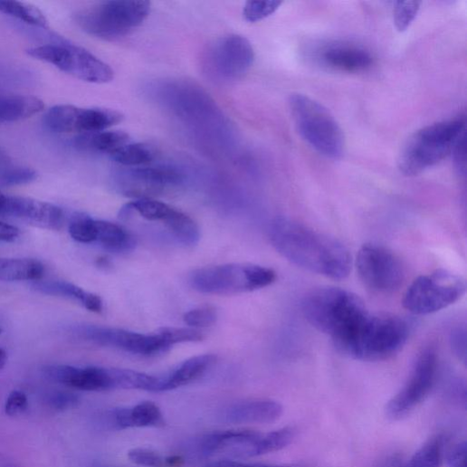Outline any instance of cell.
Returning a JSON list of instances; mask_svg holds the SVG:
<instances>
[{
    "label": "cell",
    "mask_w": 467,
    "mask_h": 467,
    "mask_svg": "<svg viewBox=\"0 0 467 467\" xmlns=\"http://www.w3.org/2000/svg\"><path fill=\"white\" fill-rule=\"evenodd\" d=\"M290 108L296 128L306 143L321 156L339 159L346 142L332 113L321 103L302 93H293Z\"/></svg>",
    "instance_id": "5"
},
{
    "label": "cell",
    "mask_w": 467,
    "mask_h": 467,
    "mask_svg": "<svg viewBox=\"0 0 467 467\" xmlns=\"http://www.w3.org/2000/svg\"><path fill=\"white\" fill-rule=\"evenodd\" d=\"M185 184L184 175L171 167H123L112 176L113 188L119 194L138 199H155Z\"/></svg>",
    "instance_id": "11"
},
{
    "label": "cell",
    "mask_w": 467,
    "mask_h": 467,
    "mask_svg": "<svg viewBox=\"0 0 467 467\" xmlns=\"http://www.w3.org/2000/svg\"><path fill=\"white\" fill-rule=\"evenodd\" d=\"M106 421L111 428L117 430L159 426L164 424L162 412L153 402H143L131 408L110 411Z\"/></svg>",
    "instance_id": "21"
},
{
    "label": "cell",
    "mask_w": 467,
    "mask_h": 467,
    "mask_svg": "<svg viewBox=\"0 0 467 467\" xmlns=\"http://www.w3.org/2000/svg\"><path fill=\"white\" fill-rule=\"evenodd\" d=\"M205 467H308L301 463L291 464H255L244 463L232 460H219L207 464Z\"/></svg>",
    "instance_id": "43"
},
{
    "label": "cell",
    "mask_w": 467,
    "mask_h": 467,
    "mask_svg": "<svg viewBox=\"0 0 467 467\" xmlns=\"http://www.w3.org/2000/svg\"><path fill=\"white\" fill-rule=\"evenodd\" d=\"M28 54L81 81L104 84L114 78L113 70L89 51L74 44H47L28 50Z\"/></svg>",
    "instance_id": "10"
},
{
    "label": "cell",
    "mask_w": 467,
    "mask_h": 467,
    "mask_svg": "<svg viewBox=\"0 0 467 467\" xmlns=\"http://www.w3.org/2000/svg\"><path fill=\"white\" fill-rule=\"evenodd\" d=\"M301 309L308 322L329 336L334 344L352 331L369 311L359 296L335 287L313 290L303 299Z\"/></svg>",
    "instance_id": "3"
},
{
    "label": "cell",
    "mask_w": 467,
    "mask_h": 467,
    "mask_svg": "<svg viewBox=\"0 0 467 467\" xmlns=\"http://www.w3.org/2000/svg\"><path fill=\"white\" fill-rule=\"evenodd\" d=\"M96 242L107 252L112 253H128L132 252L137 242L130 232L119 224L96 220Z\"/></svg>",
    "instance_id": "25"
},
{
    "label": "cell",
    "mask_w": 467,
    "mask_h": 467,
    "mask_svg": "<svg viewBox=\"0 0 467 467\" xmlns=\"http://www.w3.org/2000/svg\"><path fill=\"white\" fill-rule=\"evenodd\" d=\"M5 216H14L50 230L62 229L63 211L57 205L29 197L8 195Z\"/></svg>",
    "instance_id": "19"
},
{
    "label": "cell",
    "mask_w": 467,
    "mask_h": 467,
    "mask_svg": "<svg viewBox=\"0 0 467 467\" xmlns=\"http://www.w3.org/2000/svg\"><path fill=\"white\" fill-rule=\"evenodd\" d=\"M8 195L0 191V217L5 216Z\"/></svg>",
    "instance_id": "47"
},
{
    "label": "cell",
    "mask_w": 467,
    "mask_h": 467,
    "mask_svg": "<svg viewBox=\"0 0 467 467\" xmlns=\"http://www.w3.org/2000/svg\"><path fill=\"white\" fill-rule=\"evenodd\" d=\"M402 457L399 453H392L384 458L376 467H400Z\"/></svg>",
    "instance_id": "46"
},
{
    "label": "cell",
    "mask_w": 467,
    "mask_h": 467,
    "mask_svg": "<svg viewBox=\"0 0 467 467\" xmlns=\"http://www.w3.org/2000/svg\"><path fill=\"white\" fill-rule=\"evenodd\" d=\"M276 280V272L267 267L225 264L198 269L192 272L189 282L203 294L232 295L264 289Z\"/></svg>",
    "instance_id": "8"
},
{
    "label": "cell",
    "mask_w": 467,
    "mask_h": 467,
    "mask_svg": "<svg viewBox=\"0 0 467 467\" xmlns=\"http://www.w3.org/2000/svg\"><path fill=\"white\" fill-rule=\"evenodd\" d=\"M33 288L45 295L63 297L79 301L90 311L100 313L103 304L101 299L93 293L85 291L81 288L67 281H37Z\"/></svg>",
    "instance_id": "23"
},
{
    "label": "cell",
    "mask_w": 467,
    "mask_h": 467,
    "mask_svg": "<svg viewBox=\"0 0 467 467\" xmlns=\"http://www.w3.org/2000/svg\"><path fill=\"white\" fill-rule=\"evenodd\" d=\"M163 224L175 239L185 246H195L200 241V231L197 224L189 215L175 207Z\"/></svg>",
    "instance_id": "28"
},
{
    "label": "cell",
    "mask_w": 467,
    "mask_h": 467,
    "mask_svg": "<svg viewBox=\"0 0 467 467\" xmlns=\"http://www.w3.org/2000/svg\"><path fill=\"white\" fill-rule=\"evenodd\" d=\"M408 322L391 314L368 313L345 338L335 345L343 356L363 362L386 361L406 344Z\"/></svg>",
    "instance_id": "2"
},
{
    "label": "cell",
    "mask_w": 467,
    "mask_h": 467,
    "mask_svg": "<svg viewBox=\"0 0 467 467\" xmlns=\"http://www.w3.org/2000/svg\"><path fill=\"white\" fill-rule=\"evenodd\" d=\"M419 2H397L395 4L394 21L396 29L405 32L414 23L420 11Z\"/></svg>",
    "instance_id": "34"
},
{
    "label": "cell",
    "mask_w": 467,
    "mask_h": 467,
    "mask_svg": "<svg viewBox=\"0 0 467 467\" xmlns=\"http://www.w3.org/2000/svg\"><path fill=\"white\" fill-rule=\"evenodd\" d=\"M44 108L43 100L34 96H0V124L29 119L43 111Z\"/></svg>",
    "instance_id": "24"
},
{
    "label": "cell",
    "mask_w": 467,
    "mask_h": 467,
    "mask_svg": "<svg viewBox=\"0 0 467 467\" xmlns=\"http://www.w3.org/2000/svg\"><path fill=\"white\" fill-rule=\"evenodd\" d=\"M150 12L151 4L143 0H111L81 11L75 20L87 34L113 41L140 27Z\"/></svg>",
    "instance_id": "7"
},
{
    "label": "cell",
    "mask_w": 467,
    "mask_h": 467,
    "mask_svg": "<svg viewBox=\"0 0 467 467\" xmlns=\"http://www.w3.org/2000/svg\"><path fill=\"white\" fill-rule=\"evenodd\" d=\"M0 13L16 18L29 25L46 29L49 27L45 15L35 6L19 2H2Z\"/></svg>",
    "instance_id": "31"
},
{
    "label": "cell",
    "mask_w": 467,
    "mask_h": 467,
    "mask_svg": "<svg viewBox=\"0 0 467 467\" xmlns=\"http://www.w3.org/2000/svg\"><path fill=\"white\" fill-rule=\"evenodd\" d=\"M43 374L53 383L80 391L102 392L119 389V369L116 368L50 366L43 369Z\"/></svg>",
    "instance_id": "17"
},
{
    "label": "cell",
    "mask_w": 467,
    "mask_h": 467,
    "mask_svg": "<svg viewBox=\"0 0 467 467\" xmlns=\"http://www.w3.org/2000/svg\"><path fill=\"white\" fill-rule=\"evenodd\" d=\"M38 177L35 170L29 167L12 166L0 174V186H15L32 183Z\"/></svg>",
    "instance_id": "35"
},
{
    "label": "cell",
    "mask_w": 467,
    "mask_h": 467,
    "mask_svg": "<svg viewBox=\"0 0 467 467\" xmlns=\"http://www.w3.org/2000/svg\"><path fill=\"white\" fill-rule=\"evenodd\" d=\"M29 407L27 396L21 391L10 394L5 404V413L10 416H18L24 414Z\"/></svg>",
    "instance_id": "40"
},
{
    "label": "cell",
    "mask_w": 467,
    "mask_h": 467,
    "mask_svg": "<svg viewBox=\"0 0 467 467\" xmlns=\"http://www.w3.org/2000/svg\"><path fill=\"white\" fill-rule=\"evenodd\" d=\"M444 443V437L442 434L429 438L400 467H441L445 453Z\"/></svg>",
    "instance_id": "30"
},
{
    "label": "cell",
    "mask_w": 467,
    "mask_h": 467,
    "mask_svg": "<svg viewBox=\"0 0 467 467\" xmlns=\"http://www.w3.org/2000/svg\"><path fill=\"white\" fill-rule=\"evenodd\" d=\"M8 362V355L3 348H0V370L4 369Z\"/></svg>",
    "instance_id": "48"
},
{
    "label": "cell",
    "mask_w": 467,
    "mask_h": 467,
    "mask_svg": "<svg viewBox=\"0 0 467 467\" xmlns=\"http://www.w3.org/2000/svg\"><path fill=\"white\" fill-rule=\"evenodd\" d=\"M296 430L284 427L272 432L224 431L205 434L196 441V451L205 456L248 458L281 451L290 445Z\"/></svg>",
    "instance_id": "6"
},
{
    "label": "cell",
    "mask_w": 467,
    "mask_h": 467,
    "mask_svg": "<svg viewBox=\"0 0 467 467\" xmlns=\"http://www.w3.org/2000/svg\"><path fill=\"white\" fill-rule=\"evenodd\" d=\"M281 5V2H249L244 6L243 17L247 22L255 24L274 14Z\"/></svg>",
    "instance_id": "36"
},
{
    "label": "cell",
    "mask_w": 467,
    "mask_h": 467,
    "mask_svg": "<svg viewBox=\"0 0 467 467\" xmlns=\"http://www.w3.org/2000/svg\"><path fill=\"white\" fill-rule=\"evenodd\" d=\"M157 156L156 148L149 145L129 143L110 155V157L123 167H141L152 164Z\"/></svg>",
    "instance_id": "29"
},
{
    "label": "cell",
    "mask_w": 467,
    "mask_h": 467,
    "mask_svg": "<svg viewBox=\"0 0 467 467\" xmlns=\"http://www.w3.org/2000/svg\"><path fill=\"white\" fill-rule=\"evenodd\" d=\"M465 291L462 278L437 270L415 280L404 295L403 306L414 315H428L454 304Z\"/></svg>",
    "instance_id": "9"
},
{
    "label": "cell",
    "mask_w": 467,
    "mask_h": 467,
    "mask_svg": "<svg viewBox=\"0 0 467 467\" xmlns=\"http://www.w3.org/2000/svg\"><path fill=\"white\" fill-rule=\"evenodd\" d=\"M123 120L124 115L119 111L101 108H79L70 104L54 106L44 117L47 129L58 134L84 135L106 131Z\"/></svg>",
    "instance_id": "14"
},
{
    "label": "cell",
    "mask_w": 467,
    "mask_h": 467,
    "mask_svg": "<svg viewBox=\"0 0 467 467\" xmlns=\"http://www.w3.org/2000/svg\"><path fill=\"white\" fill-rule=\"evenodd\" d=\"M356 265L364 284L377 293L397 291L405 279L400 259L388 249L376 244L364 245L357 254Z\"/></svg>",
    "instance_id": "13"
},
{
    "label": "cell",
    "mask_w": 467,
    "mask_h": 467,
    "mask_svg": "<svg viewBox=\"0 0 467 467\" xmlns=\"http://www.w3.org/2000/svg\"><path fill=\"white\" fill-rule=\"evenodd\" d=\"M217 311L212 306H203L189 310L184 315L185 322L194 328L212 326L217 320Z\"/></svg>",
    "instance_id": "37"
},
{
    "label": "cell",
    "mask_w": 467,
    "mask_h": 467,
    "mask_svg": "<svg viewBox=\"0 0 467 467\" xmlns=\"http://www.w3.org/2000/svg\"><path fill=\"white\" fill-rule=\"evenodd\" d=\"M466 443L458 442L445 452L444 458L449 467H465Z\"/></svg>",
    "instance_id": "41"
},
{
    "label": "cell",
    "mask_w": 467,
    "mask_h": 467,
    "mask_svg": "<svg viewBox=\"0 0 467 467\" xmlns=\"http://www.w3.org/2000/svg\"><path fill=\"white\" fill-rule=\"evenodd\" d=\"M20 237V229L13 224L0 222V242L14 243Z\"/></svg>",
    "instance_id": "45"
},
{
    "label": "cell",
    "mask_w": 467,
    "mask_h": 467,
    "mask_svg": "<svg viewBox=\"0 0 467 467\" xmlns=\"http://www.w3.org/2000/svg\"><path fill=\"white\" fill-rule=\"evenodd\" d=\"M216 357L204 355L192 357L166 377H160L158 392H167L187 386L201 378L216 363Z\"/></svg>",
    "instance_id": "22"
},
{
    "label": "cell",
    "mask_w": 467,
    "mask_h": 467,
    "mask_svg": "<svg viewBox=\"0 0 467 467\" xmlns=\"http://www.w3.org/2000/svg\"><path fill=\"white\" fill-rule=\"evenodd\" d=\"M169 348L177 343L199 342L204 335L199 330L188 328L165 327L157 331Z\"/></svg>",
    "instance_id": "33"
},
{
    "label": "cell",
    "mask_w": 467,
    "mask_h": 467,
    "mask_svg": "<svg viewBox=\"0 0 467 467\" xmlns=\"http://www.w3.org/2000/svg\"><path fill=\"white\" fill-rule=\"evenodd\" d=\"M452 345L456 356L463 362L465 361V330L457 329L453 332Z\"/></svg>",
    "instance_id": "44"
},
{
    "label": "cell",
    "mask_w": 467,
    "mask_h": 467,
    "mask_svg": "<svg viewBox=\"0 0 467 467\" xmlns=\"http://www.w3.org/2000/svg\"><path fill=\"white\" fill-rule=\"evenodd\" d=\"M283 414L282 405L270 399H255L230 405L224 413V420L234 424H271Z\"/></svg>",
    "instance_id": "20"
},
{
    "label": "cell",
    "mask_w": 467,
    "mask_h": 467,
    "mask_svg": "<svg viewBox=\"0 0 467 467\" xmlns=\"http://www.w3.org/2000/svg\"><path fill=\"white\" fill-rule=\"evenodd\" d=\"M2 333H3V329H2V328H0V334H2Z\"/></svg>",
    "instance_id": "49"
},
{
    "label": "cell",
    "mask_w": 467,
    "mask_h": 467,
    "mask_svg": "<svg viewBox=\"0 0 467 467\" xmlns=\"http://www.w3.org/2000/svg\"><path fill=\"white\" fill-rule=\"evenodd\" d=\"M73 333L94 344L122 349L141 357H155L166 353L170 348L157 332L142 334L121 329L88 325L75 328Z\"/></svg>",
    "instance_id": "15"
},
{
    "label": "cell",
    "mask_w": 467,
    "mask_h": 467,
    "mask_svg": "<svg viewBox=\"0 0 467 467\" xmlns=\"http://www.w3.org/2000/svg\"><path fill=\"white\" fill-rule=\"evenodd\" d=\"M254 60L252 43L240 35L219 39L210 47L205 58L209 71L223 80L243 77L251 70Z\"/></svg>",
    "instance_id": "16"
},
{
    "label": "cell",
    "mask_w": 467,
    "mask_h": 467,
    "mask_svg": "<svg viewBox=\"0 0 467 467\" xmlns=\"http://www.w3.org/2000/svg\"><path fill=\"white\" fill-rule=\"evenodd\" d=\"M317 61L324 67L342 72H361L373 64V56L362 46L334 43L317 51Z\"/></svg>",
    "instance_id": "18"
},
{
    "label": "cell",
    "mask_w": 467,
    "mask_h": 467,
    "mask_svg": "<svg viewBox=\"0 0 467 467\" xmlns=\"http://www.w3.org/2000/svg\"><path fill=\"white\" fill-rule=\"evenodd\" d=\"M269 235L275 250L300 269L332 280H344L352 271V256L340 243L299 222L277 218Z\"/></svg>",
    "instance_id": "1"
},
{
    "label": "cell",
    "mask_w": 467,
    "mask_h": 467,
    "mask_svg": "<svg viewBox=\"0 0 467 467\" xmlns=\"http://www.w3.org/2000/svg\"><path fill=\"white\" fill-rule=\"evenodd\" d=\"M69 232L71 238L78 243H95L97 240L96 220L85 214H75L70 222Z\"/></svg>",
    "instance_id": "32"
},
{
    "label": "cell",
    "mask_w": 467,
    "mask_h": 467,
    "mask_svg": "<svg viewBox=\"0 0 467 467\" xmlns=\"http://www.w3.org/2000/svg\"><path fill=\"white\" fill-rule=\"evenodd\" d=\"M465 117L435 123L415 133L402 149L400 171L415 176L437 165L452 153L458 139L466 133Z\"/></svg>",
    "instance_id": "4"
},
{
    "label": "cell",
    "mask_w": 467,
    "mask_h": 467,
    "mask_svg": "<svg viewBox=\"0 0 467 467\" xmlns=\"http://www.w3.org/2000/svg\"><path fill=\"white\" fill-rule=\"evenodd\" d=\"M438 372V356L433 347L418 357L408 380L388 402L386 415L392 421H400L415 410L434 386Z\"/></svg>",
    "instance_id": "12"
},
{
    "label": "cell",
    "mask_w": 467,
    "mask_h": 467,
    "mask_svg": "<svg viewBox=\"0 0 467 467\" xmlns=\"http://www.w3.org/2000/svg\"><path fill=\"white\" fill-rule=\"evenodd\" d=\"M46 403L52 409L64 412L75 408L80 403V398L73 393L54 391L46 396Z\"/></svg>",
    "instance_id": "39"
},
{
    "label": "cell",
    "mask_w": 467,
    "mask_h": 467,
    "mask_svg": "<svg viewBox=\"0 0 467 467\" xmlns=\"http://www.w3.org/2000/svg\"><path fill=\"white\" fill-rule=\"evenodd\" d=\"M129 136L122 131H101L81 135L76 140V147L83 151L108 154L129 144Z\"/></svg>",
    "instance_id": "27"
},
{
    "label": "cell",
    "mask_w": 467,
    "mask_h": 467,
    "mask_svg": "<svg viewBox=\"0 0 467 467\" xmlns=\"http://www.w3.org/2000/svg\"><path fill=\"white\" fill-rule=\"evenodd\" d=\"M44 273L45 268L39 261L0 258V281H37Z\"/></svg>",
    "instance_id": "26"
},
{
    "label": "cell",
    "mask_w": 467,
    "mask_h": 467,
    "mask_svg": "<svg viewBox=\"0 0 467 467\" xmlns=\"http://www.w3.org/2000/svg\"><path fill=\"white\" fill-rule=\"evenodd\" d=\"M130 461L138 465L148 467H164L166 459L158 453L147 448H135L129 452Z\"/></svg>",
    "instance_id": "38"
},
{
    "label": "cell",
    "mask_w": 467,
    "mask_h": 467,
    "mask_svg": "<svg viewBox=\"0 0 467 467\" xmlns=\"http://www.w3.org/2000/svg\"><path fill=\"white\" fill-rule=\"evenodd\" d=\"M451 155L458 173L464 176L466 172V133L458 139Z\"/></svg>",
    "instance_id": "42"
}]
</instances>
